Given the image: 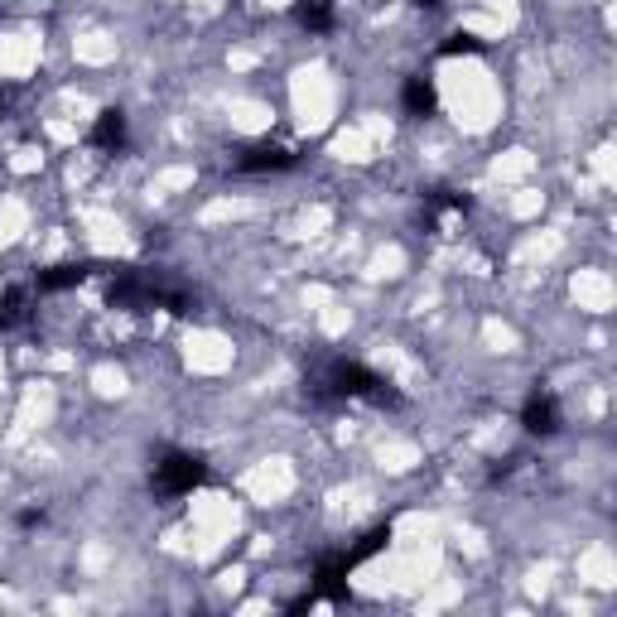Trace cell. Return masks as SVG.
<instances>
[{"label": "cell", "instance_id": "cell-1", "mask_svg": "<svg viewBox=\"0 0 617 617\" xmlns=\"http://www.w3.org/2000/svg\"><path fill=\"white\" fill-rule=\"evenodd\" d=\"M203 483V463L193 454H164L155 463V487L169 492V497H179V492H193V487Z\"/></svg>", "mask_w": 617, "mask_h": 617}, {"label": "cell", "instance_id": "cell-2", "mask_svg": "<svg viewBox=\"0 0 617 617\" xmlns=\"http://www.w3.org/2000/svg\"><path fill=\"white\" fill-rule=\"evenodd\" d=\"M333 391H338V396H367V401H391L386 381H381L376 372H367L362 362H338V367H333Z\"/></svg>", "mask_w": 617, "mask_h": 617}, {"label": "cell", "instance_id": "cell-3", "mask_svg": "<svg viewBox=\"0 0 617 617\" xmlns=\"http://www.w3.org/2000/svg\"><path fill=\"white\" fill-rule=\"evenodd\" d=\"M521 425L531 434H555L560 430V405L550 401V396H531L526 410H521Z\"/></svg>", "mask_w": 617, "mask_h": 617}, {"label": "cell", "instance_id": "cell-4", "mask_svg": "<svg viewBox=\"0 0 617 617\" xmlns=\"http://www.w3.org/2000/svg\"><path fill=\"white\" fill-rule=\"evenodd\" d=\"M92 145H102V150H121V145H126V116H121V111H102L97 126H92Z\"/></svg>", "mask_w": 617, "mask_h": 617}, {"label": "cell", "instance_id": "cell-5", "mask_svg": "<svg viewBox=\"0 0 617 617\" xmlns=\"http://www.w3.org/2000/svg\"><path fill=\"white\" fill-rule=\"evenodd\" d=\"M290 164H295V155H290V150H280V145H261V150L242 155L246 174H261V169H290Z\"/></svg>", "mask_w": 617, "mask_h": 617}, {"label": "cell", "instance_id": "cell-6", "mask_svg": "<svg viewBox=\"0 0 617 617\" xmlns=\"http://www.w3.org/2000/svg\"><path fill=\"white\" fill-rule=\"evenodd\" d=\"M434 102H439V97H434V82H425V78L405 82V111H410V116H430Z\"/></svg>", "mask_w": 617, "mask_h": 617}, {"label": "cell", "instance_id": "cell-7", "mask_svg": "<svg viewBox=\"0 0 617 617\" xmlns=\"http://www.w3.org/2000/svg\"><path fill=\"white\" fill-rule=\"evenodd\" d=\"M87 275H92L87 266H54L39 275V290H68V285H82Z\"/></svg>", "mask_w": 617, "mask_h": 617}, {"label": "cell", "instance_id": "cell-8", "mask_svg": "<svg viewBox=\"0 0 617 617\" xmlns=\"http://www.w3.org/2000/svg\"><path fill=\"white\" fill-rule=\"evenodd\" d=\"M299 20H304L309 29H328V25H333V10H328V0H314V5H304V10H299Z\"/></svg>", "mask_w": 617, "mask_h": 617}, {"label": "cell", "instance_id": "cell-9", "mask_svg": "<svg viewBox=\"0 0 617 617\" xmlns=\"http://www.w3.org/2000/svg\"><path fill=\"white\" fill-rule=\"evenodd\" d=\"M444 54H483V39H473V34H454V39L444 44Z\"/></svg>", "mask_w": 617, "mask_h": 617}, {"label": "cell", "instance_id": "cell-10", "mask_svg": "<svg viewBox=\"0 0 617 617\" xmlns=\"http://www.w3.org/2000/svg\"><path fill=\"white\" fill-rule=\"evenodd\" d=\"M420 5H434V0H420Z\"/></svg>", "mask_w": 617, "mask_h": 617}]
</instances>
